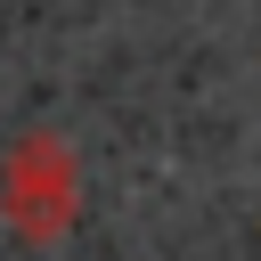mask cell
Wrapping results in <instances>:
<instances>
[{"instance_id":"1","label":"cell","mask_w":261,"mask_h":261,"mask_svg":"<svg viewBox=\"0 0 261 261\" xmlns=\"http://www.w3.org/2000/svg\"><path fill=\"white\" fill-rule=\"evenodd\" d=\"M0 212L24 245H57L82 220V171L57 130H16V147L0 163Z\"/></svg>"}]
</instances>
